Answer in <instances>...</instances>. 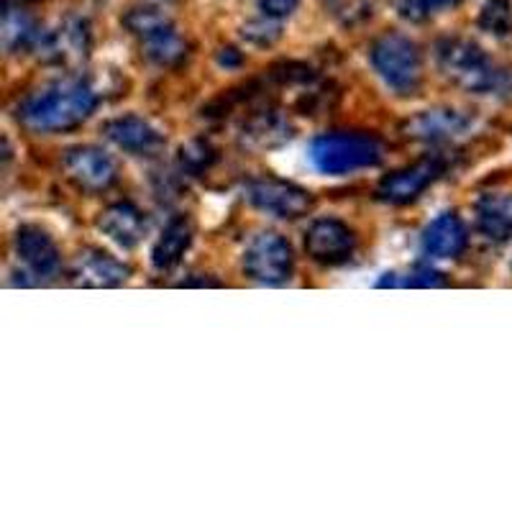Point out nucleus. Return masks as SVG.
Returning a JSON list of instances; mask_svg holds the SVG:
<instances>
[{
	"mask_svg": "<svg viewBox=\"0 0 512 512\" xmlns=\"http://www.w3.org/2000/svg\"><path fill=\"white\" fill-rule=\"evenodd\" d=\"M436 59L443 75L466 93H512V72L497 67L474 41L443 39L436 49Z\"/></svg>",
	"mask_w": 512,
	"mask_h": 512,
	"instance_id": "2",
	"label": "nucleus"
},
{
	"mask_svg": "<svg viewBox=\"0 0 512 512\" xmlns=\"http://www.w3.org/2000/svg\"><path fill=\"white\" fill-rule=\"evenodd\" d=\"M6 6H26V3H36V0H3Z\"/></svg>",
	"mask_w": 512,
	"mask_h": 512,
	"instance_id": "29",
	"label": "nucleus"
},
{
	"mask_svg": "<svg viewBox=\"0 0 512 512\" xmlns=\"http://www.w3.org/2000/svg\"><path fill=\"white\" fill-rule=\"evenodd\" d=\"M305 249L320 264H344L356 251V236L344 221L320 218L305 233Z\"/></svg>",
	"mask_w": 512,
	"mask_h": 512,
	"instance_id": "10",
	"label": "nucleus"
},
{
	"mask_svg": "<svg viewBox=\"0 0 512 512\" xmlns=\"http://www.w3.org/2000/svg\"><path fill=\"white\" fill-rule=\"evenodd\" d=\"M192 244V223L185 216L172 218L167 223V228L162 231L159 241L152 249V262L159 272H169L180 264V259L185 256V251Z\"/></svg>",
	"mask_w": 512,
	"mask_h": 512,
	"instance_id": "21",
	"label": "nucleus"
},
{
	"mask_svg": "<svg viewBox=\"0 0 512 512\" xmlns=\"http://www.w3.org/2000/svg\"><path fill=\"white\" fill-rule=\"evenodd\" d=\"M295 254L280 233H259L244 254V272L262 285H282L292 277Z\"/></svg>",
	"mask_w": 512,
	"mask_h": 512,
	"instance_id": "7",
	"label": "nucleus"
},
{
	"mask_svg": "<svg viewBox=\"0 0 512 512\" xmlns=\"http://www.w3.org/2000/svg\"><path fill=\"white\" fill-rule=\"evenodd\" d=\"M469 244L464 221L456 213H443L423 231V251L433 259H456Z\"/></svg>",
	"mask_w": 512,
	"mask_h": 512,
	"instance_id": "17",
	"label": "nucleus"
},
{
	"mask_svg": "<svg viewBox=\"0 0 512 512\" xmlns=\"http://www.w3.org/2000/svg\"><path fill=\"white\" fill-rule=\"evenodd\" d=\"M274 18L264 16V21H251L244 26V39L256 44V47H272L274 41L280 39V26L272 24Z\"/></svg>",
	"mask_w": 512,
	"mask_h": 512,
	"instance_id": "26",
	"label": "nucleus"
},
{
	"mask_svg": "<svg viewBox=\"0 0 512 512\" xmlns=\"http://www.w3.org/2000/svg\"><path fill=\"white\" fill-rule=\"evenodd\" d=\"M246 200L256 210H262L267 216L282 218V221H297L308 216L313 208V198L303 187L292 182L277 180V177H256L246 185Z\"/></svg>",
	"mask_w": 512,
	"mask_h": 512,
	"instance_id": "6",
	"label": "nucleus"
},
{
	"mask_svg": "<svg viewBox=\"0 0 512 512\" xmlns=\"http://www.w3.org/2000/svg\"><path fill=\"white\" fill-rule=\"evenodd\" d=\"M477 228L489 241L505 244L512 239V192L482 195L474 205Z\"/></svg>",
	"mask_w": 512,
	"mask_h": 512,
	"instance_id": "19",
	"label": "nucleus"
},
{
	"mask_svg": "<svg viewBox=\"0 0 512 512\" xmlns=\"http://www.w3.org/2000/svg\"><path fill=\"white\" fill-rule=\"evenodd\" d=\"M395 285H405V287H441L443 280L441 274H436L433 269L418 267L413 272L405 274V280L395 282Z\"/></svg>",
	"mask_w": 512,
	"mask_h": 512,
	"instance_id": "27",
	"label": "nucleus"
},
{
	"mask_svg": "<svg viewBox=\"0 0 512 512\" xmlns=\"http://www.w3.org/2000/svg\"><path fill=\"white\" fill-rule=\"evenodd\" d=\"M300 6V0H259V8H262L264 16L280 21L295 13V8Z\"/></svg>",
	"mask_w": 512,
	"mask_h": 512,
	"instance_id": "28",
	"label": "nucleus"
},
{
	"mask_svg": "<svg viewBox=\"0 0 512 512\" xmlns=\"http://www.w3.org/2000/svg\"><path fill=\"white\" fill-rule=\"evenodd\" d=\"M100 231L123 249H134L146 233V216L134 203H113L100 213Z\"/></svg>",
	"mask_w": 512,
	"mask_h": 512,
	"instance_id": "16",
	"label": "nucleus"
},
{
	"mask_svg": "<svg viewBox=\"0 0 512 512\" xmlns=\"http://www.w3.org/2000/svg\"><path fill=\"white\" fill-rule=\"evenodd\" d=\"M479 26L492 36L512 34V3L510 0H487L479 13Z\"/></svg>",
	"mask_w": 512,
	"mask_h": 512,
	"instance_id": "23",
	"label": "nucleus"
},
{
	"mask_svg": "<svg viewBox=\"0 0 512 512\" xmlns=\"http://www.w3.org/2000/svg\"><path fill=\"white\" fill-rule=\"evenodd\" d=\"M72 277L85 287H118L131 277V269L116 256L100 249H85L72 264Z\"/></svg>",
	"mask_w": 512,
	"mask_h": 512,
	"instance_id": "14",
	"label": "nucleus"
},
{
	"mask_svg": "<svg viewBox=\"0 0 512 512\" xmlns=\"http://www.w3.org/2000/svg\"><path fill=\"white\" fill-rule=\"evenodd\" d=\"M292 139V128L282 113L272 111V108H259L251 113L241 126V141L254 149H269L282 141Z\"/></svg>",
	"mask_w": 512,
	"mask_h": 512,
	"instance_id": "20",
	"label": "nucleus"
},
{
	"mask_svg": "<svg viewBox=\"0 0 512 512\" xmlns=\"http://www.w3.org/2000/svg\"><path fill=\"white\" fill-rule=\"evenodd\" d=\"M382 157V141L359 131H333L310 144V162L323 175H351L359 169L377 167Z\"/></svg>",
	"mask_w": 512,
	"mask_h": 512,
	"instance_id": "3",
	"label": "nucleus"
},
{
	"mask_svg": "<svg viewBox=\"0 0 512 512\" xmlns=\"http://www.w3.org/2000/svg\"><path fill=\"white\" fill-rule=\"evenodd\" d=\"M126 26L141 41V52L159 67H175L187 57V41L175 29L172 18L154 6H136L123 16Z\"/></svg>",
	"mask_w": 512,
	"mask_h": 512,
	"instance_id": "5",
	"label": "nucleus"
},
{
	"mask_svg": "<svg viewBox=\"0 0 512 512\" xmlns=\"http://www.w3.org/2000/svg\"><path fill=\"white\" fill-rule=\"evenodd\" d=\"M333 18L344 26H359L369 21L377 8V0H323Z\"/></svg>",
	"mask_w": 512,
	"mask_h": 512,
	"instance_id": "22",
	"label": "nucleus"
},
{
	"mask_svg": "<svg viewBox=\"0 0 512 512\" xmlns=\"http://www.w3.org/2000/svg\"><path fill=\"white\" fill-rule=\"evenodd\" d=\"M62 169L67 180L88 192L108 190L118 177L116 162L98 146H72V149H67L62 157Z\"/></svg>",
	"mask_w": 512,
	"mask_h": 512,
	"instance_id": "8",
	"label": "nucleus"
},
{
	"mask_svg": "<svg viewBox=\"0 0 512 512\" xmlns=\"http://www.w3.org/2000/svg\"><path fill=\"white\" fill-rule=\"evenodd\" d=\"M469 128H472V118L466 113L454 111V108H433V111H423L413 121L405 123V134L410 139L438 144V141L456 139Z\"/></svg>",
	"mask_w": 512,
	"mask_h": 512,
	"instance_id": "15",
	"label": "nucleus"
},
{
	"mask_svg": "<svg viewBox=\"0 0 512 512\" xmlns=\"http://www.w3.org/2000/svg\"><path fill=\"white\" fill-rule=\"evenodd\" d=\"M443 172V159L438 157H425L420 162L408 164V167L397 169L392 175L384 177L377 187V198L384 203L392 205H405L413 203L423 195L433 182L441 177Z\"/></svg>",
	"mask_w": 512,
	"mask_h": 512,
	"instance_id": "9",
	"label": "nucleus"
},
{
	"mask_svg": "<svg viewBox=\"0 0 512 512\" xmlns=\"http://www.w3.org/2000/svg\"><path fill=\"white\" fill-rule=\"evenodd\" d=\"M16 254L26 269L39 280H52L59 272L62 254L44 228L21 226L16 231Z\"/></svg>",
	"mask_w": 512,
	"mask_h": 512,
	"instance_id": "11",
	"label": "nucleus"
},
{
	"mask_svg": "<svg viewBox=\"0 0 512 512\" xmlns=\"http://www.w3.org/2000/svg\"><path fill=\"white\" fill-rule=\"evenodd\" d=\"M98 108V93L82 80L54 82L18 105V121L36 134H57L82 126Z\"/></svg>",
	"mask_w": 512,
	"mask_h": 512,
	"instance_id": "1",
	"label": "nucleus"
},
{
	"mask_svg": "<svg viewBox=\"0 0 512 512\" xmlns=\"http://www.w3.org/2000/svg\"><path fill=\"white\" fill-rule=\"evenodd\" d=\"M39 54H44L49 62L64 64V67H75V64L85 62L90 54L88 24L80 21V18H67V21H62L57 29L47 31Z\"/></svg>",
	"mask_w": 512,
	"mask_h": 512,
	"instance_id": "12",
	"label": "nucleus"
},
{
	"mask_svg": "<svg viewBox=\"0 0 512 512\" xmlns=\"http://www.w3.org/2000/svg\"><path fill=\"white\" fill-rule=\"evenodd\" d=\"M218 159L216 149L208 144V141L198 139V141H190L187 146H182L180 152V167L190 175H203L205 169L213 167V162Z\"/></svg>",
	"mask_w": 512,
	"mask_h": 512,
	"instance_id": "24",
	"label": "nucleus"
},
{
	"mask_svg": "<svg viewBox=\"0 0 512 512\" xmlns=\"http://www.w3.org/2000/svg\"><path fill=\"white\" fill-rule=\"evenodd\" d=\"M456 0H397V11L402 18H408L413 24H423L428 18L438 16L441 11L454 6Z\"/></svg>",
	"mask_w": 512,
	"mask_h": 512,
	"instance_id": "25",
	"label": "nucleus"
},
{
	"mask_svg": "<svg viewBox=\"0 0 512 512\" xmlns=\"http://www.w3.org/2000/svg\"><path fill=\"white\" fill-rule=\"evenodd\" d=\"M103 134L118 149H123L128 154H136V157H152L164 144L162 134H159L157 128L139 116L113 118V121H108L103 126Z\"/></svg>",
	"mask_w": 512,
	"mask_h": 512,
	"instance_id": "13",
	"label": "nucleus"
},
{
	"mask_svg": "<svg viewBox=\"0 0 512 512\" xmlns=\"http://www.w3.org/2000/svg\"><path fill=\"white\" fill-rule=\"evenodd\" d=\"M372 67L379 75V80L387 85L395 95H415L423 82V62H420V52L415 47V41L408 36L390 34L379 36L372 44Z\"/></svg>",
	"mask_w": 512,
	"mask_h": 512,
	"instance_id": "4",
	"label": "nucleus"
},
{
	"mask_svg": "<svg viewBox=\"0 0 512 512\" xmlns=\"http://www.w3.org/2000/svg\"><path fill=\"white\" fill-rule=\"evenodd\" d=\"M47 31L36 24V18L24 11V6H6L3 13V47L11 54L39 52Z\"/></svg>",
	"mask_w": 512,
	"mask_h": 512,
	"instance_id": "18",
	"label": "nucleus"
}]
</instances>
